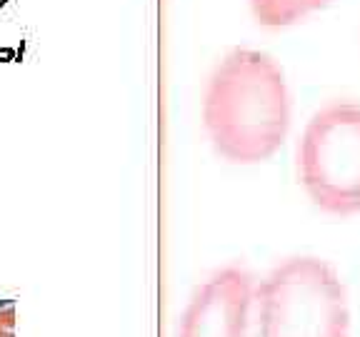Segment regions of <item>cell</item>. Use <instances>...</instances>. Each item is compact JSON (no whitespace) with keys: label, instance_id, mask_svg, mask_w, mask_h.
<instances>
[{"label":"cell","instance_id":"1","mask_svg":"<svg viewBox=\"0 0 360 337\" xmlns=\"http://www.w3.org/2000/svg\"><path fill=\"white\" fill-rule=\"evenodd\" d=\"M202 120L225 160L238 165L270 160L290 128V93L283 67L253 48L231 51L208 80Z\"/></svg>","mask_w":360,"mask_h":337},{"label":"cell","instance_id":"2","mask_svg":"<svg viewBox=\"0 0 360 337\" xmlns=\"http://www.w3.org/2000/svg\"><path fill=\"white\" fill-rule=\"evenodd\" d=\"M260 337H348L350 308L343 280L321 258H290L255 290Z\"/></svg>","mask_w":360,"mask_h":337},{"label":"cell","instance_id":"6","mask_svg":"<svg viewBox=\"0 0 360 337\" xmlns=\"http://www.w3.org/2000/svg\"><path fill=\"white\" fill-rule=\"evenodd\" d=\"M15 330V305H0V337H13Z\"/></svg>","mask_w":360,"mask_h":337},{"label":"cell","instance_id":"4","mask_svg":"<svg viewBox=\"0 0 360 337\" xmlns=\"http://www.w3.org/2000/svg\"><path fill=\"white\" fill-rule=\"evenodd\" d=\"M255 285L243 267H225L202 287L188 312L183 337H245Z\"/></svg>","mask_w":360,"mask_h":337},{"label":"cell","instance_id":"5","mask_svg":"<svg viewBox=\"0 0 360 337\" xmlns=\"http://www.w3.org/2000/svg\"><path fill=\"white\" fill-rule=\"evenodd\" d=\"M330 3L333 0H250V11L265 28H288Z\"/></svg>","mask_w":360,"mask_h":337},{"label":"cell","instance_id":"3","mask_svg":"<svg viewBox=\"0 0 360 337\" xmlns=\"http://www.w3.org/2000/svg\"><path fill=\"white\" fill-rule=\"evenodd\" d=\"M298 180L323 213H360V105L335 100L308 120L298 145Z\"/></svg>","mask_w":360,"mask_h":337}]
</instances>
